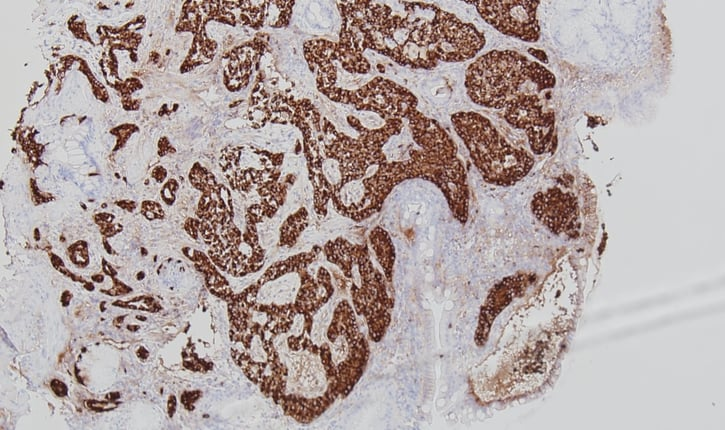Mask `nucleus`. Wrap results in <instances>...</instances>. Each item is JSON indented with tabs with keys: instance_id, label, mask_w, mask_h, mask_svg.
<instances>
[{
	"instance_id": "f03ea898",
	"label": "nucleus",
	"mask_w": 725,
	"mask_h": 430,
	"mask_svg": "<svg viewBox=\"0 0 725 430\" xmlns=\"http://www.w3.org/2000/svg\"><path fill=\"white\" fill-rule=\"evenodd\" d=\"M451 123L487 183L513 185L533 167V158L526 151L511 146L483 115L461 111L451 116Z\"/></svg>"
},
{
	"instance_id": "39448f33",
	"label": "nucleus",
	"mask_w": 725,
	"mask_h": 430,
	"mask_svg": "<svg viewBox=\"0 0 725 430\" xmlns=\"http://www.w3.org/2000/svg\"><path fill=\"white\" fill-rule=\"evenodd\" d=\"M480 16L499 32L526 42H536L540 27L536 15L539 1H477Z\"/></svg>"
},
{
	"instance_id": "6e6552de",
	"label": "nucleus",
	"mask_w": 725,
	"mask_h": 430,
	"mask_svg": "<svg viewBox=\"0 0 725 430\" xmlns=\"http://www.w3.org/2000/svg\"><path fill=\"white\" fill-rule=\"evenodd\" d=\"M523 276H511L503 279L489 292L478 317L475 331L477 346H483L487 341L491 326L497 315L509 304L515 294L521 289L525 281Z\"/></svg>"
},
{
	"instance_id": "f257e3e1",
	"label": "nucleus",
	"mask_w": 725,
	"mask_h": 430,
	"mask_svg": "<svg viewBox=\"0 0 725 430\" xmlns=\"http://www.w3.org/2000/svg\"><path fill=\"white\" fill-rule=\"evenodd\" d=\"M528 83L540 92L554 87L556 80L541 64L510 50H493L478 57L465 73L469 98L486 108H505L525 93L523 88Z\"/></svg>"
},
{
	"instance_id": "7ed1b4c3",
	"label": "nucleus",
	"mask_w": 725,
	"mask_h": 430,
	"mask_svg": "<svg viewBox=\"0 0 725 430\" xmlns=\"http://www.w3.org/2000/svg\"><path fill=\"white\" fill-rule=\"evenodd\" d=\"M324 252L327 260L337 265L351 281L353 309L366 320L370 339L380 341L390 324L393 304L387 292L386 278L373 266L367 246L338 238L329 241Z\"/></svg>"
},
{
	"instance_id": "423d86ee",
	"label": "nucleus",
	"mask_w": 725,
	"mask_h": 430,
	"mask_svg": "<svg viewBox=\"0 0 725 430\" xmlns=\"http://www.w3.org/2000/svg\"><path fill=\"white\" fill-rule=\"evenodd\" d=\"M417 98L405 87L382 77L352 90L350 104L357 110L371 111L383 120L406 119L417 109Z\"/></svg>"
},
{
	"instance_id": "9b49d317",
	"label": "nucleus",
	"mask_w": 725,
	"mask_h": 430,
	"mask_svg": "<svg viewBox=\"0 0 725 430\" xmlns=\"http://www.w3.org/2000/svg\"><path fill=\"white\" fill-rule=\"evenodd\" d=\"M307 212L301 208L297 213L290 216L281 228V239L279 244L292 246L307 225Z\"/></svg>"
},
{
	"instance_id": "20e7f679",
	"label": "nucleus",
	"mask_w": 725,
	"mask_h": 430,
	"mask_svg": "<svg viewBox=\"0 0 725 430\" xmlns=\"http://www.w3.org/2000/svg\"><path fill=\"white\" fill-rule=\"evenodd\" d=\"M429 44L438 61L463 62L474 58L484 47L483 33L454 14L435 6L429 18Z\"/></svg>"
},
{
	"instance_id": "1a4fd4ad",
	"label": "nucleus",
	"mask_w": 725,
	"mask_h": 430,
	"mask_svg": "<svg viewBox=\"0 0 725 430\" xmlns=\"http://www.w3.org/2000/svg\"><path fill=\"white\" fill-rule=\"evenodd\" d=\"M504 118L511 126L526 133L555 120L553 112L544 111L540 98L531 93L514 98L505 107Z\"/></svg>"
},
{
	"instance_id": "9d476101",
	"label": "nucleus",
	"mask_w": 725,
	"mask_h": 430,
	"mask_svg": "<svg viewBox=\"0 0 725 430\" xmlns=\"http://www.w3.org/2000/svg\"><path fill=\"white\" fill-rule=\"evenodd\" d=\"M370 245L376 260L383 270L386 281L391 282L395 263V248L389 234L381 227H375L369 235Z\"/></svg>"
},
{
	"instance_id": "0eeeda50",
	"label": "nucleus",
	"mask_w": 725,
	"mask_h": 430,
	"mask_svg": "<svg viewBox=\"0 0 725 430\" xmlns=\"http://www.w3.org/2000/svg\"><path fill=\"white\" fill-rule=\"evenodd\" d=\"M531 210L536 219L555 234L571 233L578 222L576 197L556 187L537 192L532 198Z\"/></svg>"
}]
</instances>
